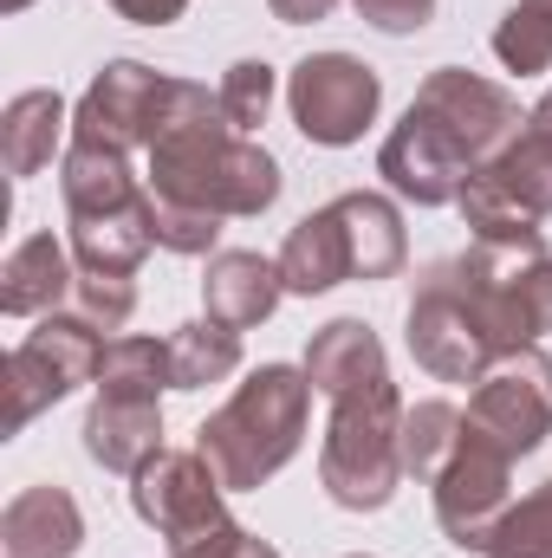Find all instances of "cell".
Instances as JSON below:
<instances>
[{
  "mask_svg": "<svg viewBox=\"0 0 552 558\" xmlns=\"http://www.w3.org/2000/svg\"><path fill=\"white\" fill-rule=\"evenodd\" d=\"M143 189L156 202L235 221V215H261L279 202V162L221 118L208 85H189L182 111L143 149Z\"/></svg>",
  "mask_w": 552,
  "mask_h": 558,
  "instance_id": "obj_1",
  "label": "cell"
},
{
  "mask_svg": "<svg viewBox=\"0 0 552 558\" xmlns=\"http://www.w3.org/2000/svg\"><path fill=\"white\" fill-rule=\"evenodd\" d=\"M312 377L305 364H261L248 371V384L195 428L202 461L221 474L228 494H254L267 487L279 468L299 454L305 422H312Z\"/></svg>",
  "mask_w": 552,
  "mask_h": 558,
  "instance_id": "obj_2",
  "label": "cell"
},
{
  "mask_svg": "<svg viewBox=\"0 0 552 558\" xmlns=\"http://www.w3.org/2000/svg\"><path fill=\"white\" fill-rule=\"evenodd\" d=\"M163 390L169 384V344L118 331L98 364V397L85 410V454L105 474H137L143 461L163 454Z\"/></svg>",
  "mask_w": 552,
  "mask_h": 558,
  "instance_id": "obj_3",
  "label": "cell"
},
{
  "mask_svg": "<svg viewBox=\"0 0 552 558\" xmlns=\"http://www.w3.org/2000/svg\"><path fill=\"white\" fill-rule=\"evenodd\" d=\"M319 487L345 513H377L404 487V397L397 384H364L332 403L319 441Z\"/></svg>",
  "mask_w": 552,
  "mask_h": 558,
  "instance_id": "obj_4",
  "label": "cell"
},
{
  "mask_svg": "<svg viewBox=\"0 0 552 558\" xmlns=\"http://www.w3.org/2000/svg\"><path fill=\"white\" fill-rule=\"evenodd\" d=\"M455 279H461V299L468 312L481 318L494 357L501 351H520V344H540L552 331V254L540 247H468L455 254Z\"/></svg>",
  "mask_w": 552,
  "mask_h": 558,
  "instance_id": "obj_5",
  "label": "cell"
},
{
  "mask_svg": "<svg viewBox=\"0 0 552 558\" xmlns=\"http://www.w3.org/2000/svg\"><path fill=\"white\" fill-rule=\"evenodd\" d=\"M105 331L79 312H46L13 351H7V435H20L33 416L65 403L79 384H98L105 364Z\"/></svg>",
  "mask_w": 552,
  "mask_h": 558,
  "instance_id": "obj_6",
  "label": "cell"
},
{
  "mask_svg": "<svg viewBox=\"0 0 552 558\" xmlns=\"http://www.w3.org/2000/svg\"><path fill=\"white\" fill-rule=\"evenodd\" d=\"M195 78H176V72H156L143 59H111L85 98L72 105V143H105V149H124L137 156L156 143V131L182 111Z\"/></svg>",
  "mask_w": 552,
  "mask_h": 558,
  "instance_id": "obj_7",
  "label": "cell"
},
{
  "mask_svg": "<svg viewBox=\"0 0 552 558\" xmlns=\"http://www.w3.org/2000/svg\"><path fill=\"white\" fill-rule=\"evenodd\" d=\"M384 105V78L351 59V52H312L286 72V111L299 124V137L319 149H345L377 124Z\"/></svg>",
  "mask_w": 552,
  "mask_h": 558,
  "instance_id": "obj_8",
  "label": "cell"
},
{
  "mask_svg": "<svg viewBox=\"0 0 552 558\" xmlns=\"http://www.w3.org/2000/svg\"><path fill=\"white\" fill-rule=\"evenodd\" d=\"M404 344H410L416 371H429L435 384H475L494 364V344H488L481 318L461 299L455 260H435L429 274L416 279L410 318H404Z\"/></svg>",
  "mask_w": 552,
  "mask_h": 558,
  "instance_id": "obj_9",
  "label": "cell"
},
{
  "mask_svg": "<svg viewBox=\"0 0 552 558\" xmlns=\"http://www.w3.org/2000/svg\"><path fill=\"white\" fill-rule=\"evenodd\" d=\"M468 428H481L494 448H507L514 461L533 454L552 435V357L540 344L501 351L475 390H468Z\"/></svg>",
  "mask_w": 552,
  "mask_h": 558,
  "instance_id": "obj_10",
  "label": "cell"
},
{
  "mask_svg": "<svg viewBox=\"0 0 552 558\" xmlns=\"http://www.w3.org/2000/svg\"><path fill=\"white\" fill-rule=\"evenodd\" d=\"M442 137L455 143L475 169H488L507 143L520 137V98L507 92V85H494V78H481V72H468V65H442V72H429L422 85H416V105Z\"/></svg>",
  "mask_w": 552,
  "mask_h": 558,
  "instance_id": "obj_11",
  "label": "cell"
},
{
  "mask_svg": "<svg viewBox=\"0 0 552 558\" xmlns=\"http://www.w3.org/2000/svg\"><path fill=\"white\" fill-rule=\"evenodd\" d=\"M514 507V454L494 448L481 428H461V448L435 474V526L461 553H488V533Z\"/></svg>",
  "mask_w": 552,
  "mask_h": 558,
  "instance_id": "obj_12",
  "label": "cell"
},
{
  "mask_svg": "<svg viewBox=\"0 0 552 558\" xmlns=\"http://www.w3.org/2000/svg\"><path fill=\"white\" fill-rule=\"evenodd\" d=\"M221 474L202 461V448H163L156 461H143L131 474V507H137L143 526H156L169 546L189 539V533H208L228 520L221 507Z\"/></svg>",
  "mask_w": 552,
  "mask_h": 558,
  "instance_id": "obj_13",
  "label": "cell"
},
{
  "mask_svg": "<svg viewBox=\"0 0 552 558\" xmlns=\"http://www.w3.org/2000/svg\"><path fill=\"white\" fill-rule=\"evenodd\" d=\"M377 175H384L404 202H416V208H448V202H461L475 162L442 137L422 111H404V124H397V131L384 137V149H377Z\"/></svg>",
  "mask_w": 552,
  "mask_h": 558,
  "instance_id": "obj_14",
  "label": "cell"
},
{
  "mask_svg": "<svg viewBox=\"0 0 552 558\" xmlns=\"http://www.w3.org/2000/svg\"><path fill=\"white\" fill-rule=\"evenodd\" d=\"M85 546V513L65 487L39 481L20 487L0 513V558H79Z\"/></svg>",
  "mask_w": 552,
  "mask_h": 558,
  "instance_id": "obj_15",
  "label": "cell"
},
{
  "mask_svg": "<svg viewBox=\"0 0 552 558\" xmlns=\"http://www.w3.org/2000/svg\"><path fill=\"white\" fill-rule=\"evenodd\" d=\"M286 299V279L279 260L267 254H248V247H228V254H208V279H202V312L228 331H254L274 318V305Z\"/></svg>",
  "mask_w": 552,
  "mask_h": 558,
  "instance_id": "obj_16",
  "label": "cell"
},
{
  "mask_svg": "<svg viewBox=\"0 0 552 558\" xmlns=\"http://www.w3.org/2000/svg\"><path fill=\"white\" fill-rule=\"evenodd\" d=\"M305 377H312V390H319L325 403H338V397H351V390H364V384H384V377H391L384 338H377L364 318H332V325H319L312 344H305Z\"/></svg>",
  "mask_w": 552,
  "mask_h": 558,
  "instance_id": "obj_17",
  "label": "cell"
},
{
  "mask_svg": "<svg viewBox=\"0 0 552 558\" xmlns=\"http://www.w3.org/2000/svg\"><path fill=\"white\" fill-rule=\"evenodd\" d=\"M72 292H79V260H72V247L52 241V234H26V241L7 254V267H0V312H7V318H46V312H59Z\"/></svg>",
  "mask_w": 552,
  "mask_h": 558,
  "instance_id": "obj_18",
  "label": "cell"
},
{
  "mask_svg": "<svg viewBox=\"0 0 552 558\" xmlns=\"http://www.w3.org/2000/svg\"><path fill=\"white\" fill-rule=\"evenodd\" d=\"M59 189H65V215H131L149 195L131 156L105 143H72L59 156Z\"/></svg>",
  "mask_w": 552,
  "mask_h": 558,
  "instance_id": "obj_19",
  "label": "cell"
},
{
  "mask_svg": "<svg viewBox=\"0 0 552 558\" xmlns=\"http://www.w3.org/2000/svg\"><path fill=\"white\" fill-rule=\"evenodd\" d=\"M59 149H72V111H65L59 92H20V98H7V111H0V162H7L13 182L52 169Z\"/></svg>",
  "mask_w": 552,
  "mask_h": 558,
  "instance_id": "obj_20",
  "label": "cell"
},
{
  "mask_svg": "<svg viewBox=\"0 0 552 558\" xmlns=\"http://www.w3.org/2000/svg\"><path fill=\"white\" fill-rule=\"evenodd\" d=\"M279 279H286V292H299V299L332 292V286L351 279V234H345L338 202L312 208V215L286 234V247H279Z\"/></svg>",
  "mask_w": 552,
  "mask_h": 558,
  "instance_id": "obj_21",
  "label": "cell"
},
{
  "mask_svg": "<svg viewBox=\"0 0 552 558\" xmlns=\"http://www.w3.org/2000/svg\"><path fill=\"white\" fill-rule=\"evenodd\" d=\"M338 215H345V234H351V279H397L410 260V234H404V215L391 195L377 189H351L338 195Z\"/></svg>",
  "mask_w": 552,
  "mask_h": 558,
  "instance_id": "obj_22",
  "label": "cell"
},
{
  "mask_svg": "<svg viewBox=\"0 0 552 558\" xmlns=\"http://www.w3.org/2000/svg\"><path fill=\"white\" fill-rule=\"evenodd\" d=\"M149 221L143 208L131 215H72V260L79 274H137L149 254Z\"/></svg>",
  "mask_w": 552,
  "mask_h": 558,
  "instance_id": "obj_23",
  "label": "cell"
},
{
  "mask_svg": "<svg viewBox=\"0 0 552 558\" xmlns=\"http://www.w3.org/2000/svg\"><path fill=\"white\" fill-rule=\"evenodd\" d=\"M163 344H169V384L176 390H208V384H228L241 371V331H228L215 318L176 325Z\"/></svg>",
  "mask_w": 552,
  "mask_h": 558,
  "instance_id": "obj_24",
  "label": "cell"
},
{
  "mask_svg": "<svg viewBox=\"0 0 552 558\" xmlns=\"http://www.w3.org/2000/svg\"><path fill=\"white\" fill-rule=\"evenodd\" d=\"M461 221H468V234L481 241V247H540L547 234H540V215H527L488 169H475L468 175V189H461Z\"/></svg>",
  "mask_w": 552,
  "mask_h": 558,
  "instance_id": "obj_25",
  "label": "cell"
},
{
  "mask_svg": "<svg viewBox=\"0 0 552 558\" xmlns=\"http://www.w3.org/2000/svg\"><path fill=\"white\" fill-rule=\"evenodd\" d=\"M461 428H468V410H455L448 397L404 403V481H429L435 487V474L461 448Z\"/></svg>",
  "mask_w": 552,
  "mask_h": 558,
  "instance_id": "obj_26",
  "label": "cell"
},
{
  "mask_svg": "<svg viewBox=\"0 0 552 558\" xmlns=\"http://www.w3.org/2000/svg\"><path fill=\"white\" fill-rule=\"evenodd\" d=\"M488 175H494V182H501L527 215H540V221H547V215H552V131H540V124L527 118V124H520V137L488 162Z\"/></svg>",
  "mask_w": 552,
  "mask_h": 558,
  "instance_id": "obj_27",
  "label": "cell"
},
{
  "mask_svg": "<svg viewBox=\"0 0 552 558\" xmlns=\"http://www.w3.org/2000/svg\"><path fill=\"white\" fill-rule=\"evenodd\" d=\"M494 59H501L507 72H520V78L552 72V13L540 0H514V7L501 13V26H494Z\"/></svg>",
  "mask_w": 552,
  "mask_h": 558,
  "instance_id": "obj_28",
  "label": "cell"
},
{
  "mask_svg": "<svg viewBox=\"0 0 552 558\" xmlns=\"http://www.w3.org/2000/svg\"><path fill=\"white\" fill-rule=\"evenodd\" d=\"M274 98H279V72L267 59H235V65L221 72V85H215V105H221V118H228L241 137H254V131L267 124Z\"/></svg>",
  "mask_w": 552,
  "mask_h": 558,
  "instance_id": "obj_29",
  "label": "cell"
},
{
  "mask_svg": "<svg viewBox=\"0 0 552 558\" xmlns=\"http://www.w3.org/2000/svg\"><path fill=\"white\" fill-rule=\"evenodd\" d=\"M488 558H552V481L520 494L488 533Z\"/></svg>",
  "mask_w": 552,
  "mask_h": 558,
  "instance_id": "obj_30",
  "label": "cell"
},
{
  "mask_svg": "<svg viewBox=\"0 0 552 558\" xmlns=\"http://www.w3.org/2000/svg\"><path fill=\"white\" fill-rule=\"evenodd\" d=\"M143 221H149V241L163 254H182V260L215 254V241H221L215 215H195V208H176V202H156V195H143Z\"/></svg>",
  "mask_w": 552,
  "mask_h": 558,
  "instance_id": "obj_31",
  "label": "cell"
},
{
  "mask_svg": "<svg viewBox=\"0 0 552 558\" xmlns=\"http://www.w3.org/2000/svg\"><path fill=\"white\" fill-rule=\"evenodd\" d=\"M79 318H92L98 331H124L137 312V274H79Z\"/></svg>",
  "mask_w": 552,
  "mask_h": 558,
  "instance_id": "obj_32",
  "label": "cell"
},
{
  "mask_svg": "<svg viewBox=\"0 0 552 558\" xmlns=\"http://www.w3.org/2000/svg\"><path fill=\"white\" fill-rule=\"evenodd\" d=\"M351 7H358L364 26H377V33H391V39L422 33V26L435 20V0H351Z\"/></svg>",
  "mask_w": 552,
  "mask_h": 558,
  "instance_id": "obj_33",
  "label": "cell"
},
{
  "mask_svg": "<svg viewBox=\"0 0 552 558\" xmlns=\"http://www.w3.org/2000/svg\"><path fill=\"white\" fill-rule=\"evenodd\" d=\"M105 7H118L131 26H169V20L189 13V0H105Z\"/></svg>",
  "mask_w": 552,
  "mask_h": 558,
  "instance_id": "obj_34",
  "label": "cell"
},
{
  "mask_svg": "<svg viewBox=\"0 0 552 558\" xmlns=\"http://www.w3.org/2000/svg\"><path fill=\"white\" fill-rule=\"evenodd\" d=\"M332 7H338V0H267V13H274L279 26H312V20H332Z\"/></svg>",
  "mask_w": 552,
  "mask_h": 558,
  "instance_id": "obj_35",
  "label": "cell"
},
{
  "mask_svg": "<svg viewBox=\"0 0 552 558\" xmlns=\"http://www.w3.org/2000/svg\"><path fill=\"white\" fill-rule=\"evenodd\" d=\"M235 558H279V553H274V546H267V539H254V533H248V546H241V553H235Z\"/></svg>",
  "mask_w": 552,
  "mask_h": 558,
  "instance_id": "obj_36",
  "label": "cell"
},
{
  "mask_svg": "<svg viewBox=\"0 0 552 558\" xmlns=\"http://www.w3.org/2000/svg\"><path fill=\"white\" fill-rule=\"evenodd\" d=\"M527 118H533L540 131H552V92H547V98H540V105H533V111H527Z\"/></svg>",
  "mask_w": 552,
  "mask_h": 558,
  "instance_id": "obj_37",
  "label": "cell"
},
{
  "mask_svg": "<svg viewBox=\"0 0 552 558\" xmlns=\"http://www.w3.org/2000/svg\"><path fill=\"white\" fill-rule=\"evenodd\" d=\"M20 7H33V0H0V13H20Z\"/></svg>",
  "mask_w": 552,
  "mask_h": 558,
  "instance_id": "obj_38",
  "label": "cell"
},
{
  "mask_svg": "<svg viewBox=\"0 0 552 558\" xmlns=\"http://www.w3.org/2000/svg\"><path fill=\"white\" fill-rule=\"evenodd\" d=\"M540 7H547V13H552V0H540Z\"/></svg>",
  "mask_w": 552,
  "mask_h": 558,
  "instance_id": "obj_39",
  "label": "cell"
},
{
  "mask_svg": "<svg viewBox=\"0 0 552 558\" xmlns=\"http://www.w3.org/2000/svg\"><path fill=\"white\" fill-rule=\"evenodd\" d=\"M351 558H364V553H351Z\"/></svg>",
  "mask_w": 552,
  "mask_h": 558,
  "instance_id": "obj_40",
  "label": "cell"
}]
</instances>
